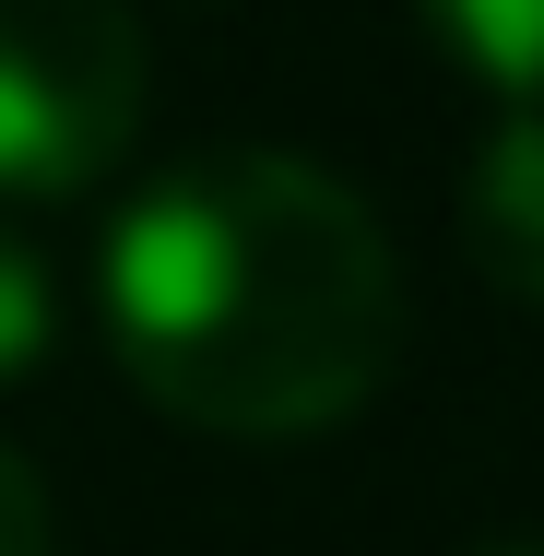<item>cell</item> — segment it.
I'll return each mask as SVG.
<instances>
[{
	"instance_id": "1",
	"label": "cell",
	"mask_w": 544,
	"mask_h": 556,
	"mask_svg": "<svg viewBox=\"0 0 544 556\" xmlns=\"http://www.w3.org/2000/svg\"><path fill=\"white\" fill-rule=\"evenodd\" d=\"M96 320L154 415L320 439L403 355V261L331 166L225 142L118 202L96 237Z\"/></svg>"
},
{
	"instance_id": "2",
	"label": "cell",
	"mask_w": 544,
	"mask_h": 556,
	"mask_svg": "<svg viewBox=\"0 0 544 556\" xmlns=\"http://www.w3.org/2000/svg\"><path fill=\"white\" fill-rule=\"evenodd\" d=\"M142 130L130 0H0V202L96 190Z\"/></svg>"
},
{
	"instance_id": "3",
	"label": "cell",
	"mask_w": 544,
	"mask_h": 556,
	"mask_svg": "<svg viewBox=\"0 0 544 556\" xmlns=\"http://www.w3.org/2000/svg\"><path fill=\"white\" fill-rule=\"evenodd\" d=\"M461 249L497 296L544 308V108H509L461 166Z\"/></svg>"
},
{
	"instance_id": "4",
	"label": "cell",
	"mask_w": 544,
	"mask_h": 556,
	"mask_svg": "<svg viewBox=\"0 0 544 556\" xmlns=\"http://www.w3.org/2000/svg\"><path fill=\"white\" fill-rule=\"evenodd\" d=\"M415 12H427V36L473 72V84L544 108V0H415Z\"/></svg>"
},
{
	"instance_id": "5",
	"label": "cell",
	"mask_w": 544,
	"mask_h": 556,
	"mask_svg": "<svg viewBox=\"0 0 544 556\" xmlns=\"http://www.w3.org/2000/svg\"><path fill=\"white\" fill-rule=\"evenodd\" d=\"M60 332V285H48V261H36V237L0 214V379H24L36 355Z\"/></svg>"
},
{
	"instance_id": "6",
	"label": "cell",
	"mask_w": 544,
	"mask_h": 556,
	"mask_svg": "<svg viewBox=\"0 0 544 556\" xmlns=\"http://www.w3.org/2000/svg\"><path fill=\"white\" fill-rule=\"evenodd\" d=\"M0 556H48V485L12 439H0Z\"/></svg>"
},
{
	"instance_id": "7",
	"label": "cell",
	"mask_w": 544,
	"mask_h": 556,
	"mask_svg": "<svg viewBox=\"0 0 544 556\" xmlns=\"http://www.w3.org/2000/svg\"><path fill=\"white\" fill-rule=\"evenodd\" d=\"M485 556H544V545H485Z\"/></svg>"
}]
</instances>
